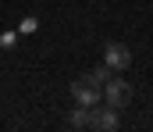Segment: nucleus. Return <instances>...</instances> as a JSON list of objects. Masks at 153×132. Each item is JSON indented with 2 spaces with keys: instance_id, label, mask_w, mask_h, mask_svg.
Returning a JSON list of instances; mask_svg holds the SVG:
<instances>
[{
  "instance_id": "20e7f679",
  "label": "nucleus",
  "mask_w": 153,
  "mask_h": 132,
  "mask_svg": "<svg viewBox=\"0 0 153 132\" xmlns=\"http://www.w3.org/2000/svg\"><path fill=\"white\" fill-rule=\"evenodd\" d=\"M121 125V114H117V107H93V125L89 129H100V132H114Z\"/></svg>"
},
{
  "instance_id": "f03ea898",
  "label": "nucleus",
  "mask_w": 153,
  "mask_h": 132,
  "mask_svg": "<svg viewBox=\"0 0 153 132\" xmlns=\"http://www.w3.org/2000/svg\"><path fill=\"white\" fill-rule=\"evenodd\" d=\"M103 64H107L111 72H125V68L132 64V50L125 43H107L103 46Z\"/></svg>"
},
{
  "instance_id": "7ed1b4c3",
  "label": "nucleus",
  "mask_w": 153,
  "mask_h": 132,
  "mask_svg": "<svg viewBox=\"0 0 153 132\" xmlns=\"http://www.w3.org/2000/svg\"><path fill=\"white\" fill-rule=\"evenodd\" d=\"M100 96H103V89H96L93 82H89V79H85V75L71 82V100H75V104H85V107H96V104H100Z\"/></svg>"
},
{
  "instance_id": "f257e3e1",
  "label": "nucleus",
  "mask_w": 153,
  "mask_h": 132,
  "mask_svg": "<svg viewBox=\"0 0 153 132\" xmlns=\"http://www.w3.org/2000/svg\"><path fill=\"white\" fill-rule=\"evenodd\" d=\"M103 100L121 111V107H128V100H132V86H128L125 79H114V75H111V82L103 86Z\"/></svg>"
},
{
  "instance_id": "423d86ee",
  "label": "nucleus",
  "mask_w": 153,
  "mask_h": 132,
  "mask_svg": "<svg viewBox=\"0 0 153 132\" xmlns=\"http://www.w3.org/2000/svg\"><path fill=\"white\" fill-rule=\"evenodd\" d=\"M111 75H114V72H111L107 64H100V68H93V72H85V79H89V82H93L96 89H103V86H107V82H111Z\"/></svg>"
},
{
  "instance_id": "39448f33",
  "label": "nucleus",
  "mask_w": 153,
  "mask_h": 132,
  "mask_svg": "<svg viewBox=\"0 0 153 132\" xmlns=\"http://www.w3.org/2000/svg\"><path fill=\"white\" fill-rule=\"evenodd\" d=\"M71 125H75V129H89V125H93V107L75 104V111H71Z\"/></svg>"
},
{
  "instance_id": "0eeeda50",
  "label": "nucleus",
  "mask_w": 153,
  "mask_h": 132,
  "mask_svg": "<svg viewBox=\"0 0 153 132\" xmlns=\"http://www.w3.org/2000/svg\"><path fill=\"white\" fill-rule=\"evenodd\" d=\"M22 32H36V18H25L22 22Z\"/></svg>"
}]
</instances>
